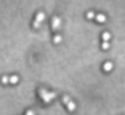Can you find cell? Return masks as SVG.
Wrapping results in <instances>:
<instances>
[{
  "instance_id": "obj_4",
  "label": "cell",
  "mask_w": 125,
  "mask_h": 115,
  "mask_svg": "<svg viewBox=\"0 0 125 115\" xmlns=\"http://www.w3.org/2000/svg\"><path fill=\"white\" fill-rule=\"evenodd\" d=\"M112 69H114V64L111 62V61H106V62L103 64V71L104 72H111Z\"/></svg>"
},
{
  "instance_id": "obj_6",
  "label": "cell",
  "mask_w": 125,
  "mask_h": 115,
  "mask_svg": "<svg viewBox=\"0 0 125 115\" xmlns=\"http://www.w3.org/2000/svg\"><path fill=\"white\" fill-rule=\"evenodd\" d=\"M35 21H39V22L45 21V13H43V11H39V13L35 15Z\"/></svg>"
},
{
  "instance_id": "obj_2",
  "label": "cell",
  "mask_w": 125,
  "mask_h": 115,
  "mask_svg": "<svg viewBox=\"0 0 125 115\" xmlns=\"http://www.w3.org/2000/svg\"><path fill=\"white\" fill-rule=\"evenodd\" d=\"M61 26H62L61 19H59L58 16H53V18H52V29L53 30H59V29H61Z\"/></svg>"
},
{
  "instance_id": "obj_12",
  "label": "cell",
  "mask_w": 125,
  "mask_h": 115,
  "mask_svg": "<svg viewBox=\"0 0 125 115\" xmlns=\"http://www.w3.org/2000/svg\"><path fill=\"white\" fill-rule=\"evenodd\" d=\"M109 46H111L109 42H103V43H101V48H103L104 51H106V50H109Z\"/></svg>"
},
{
  "instance_id": "obj_9",
  "label": "cell",
  "mask_w": 125,
  "mask_h": 115,
  "mask_svg": "<svg viewBox=\"0 0 125 115\" xmlns=\"http://www.w3.org/2000/svg\"><path fill=\"white\" fill-rule=\"evenodd\" d=\"M101 38H103V42H109V40H111V34H109V32H103Z\"/></svg>"
},
{
  "instance_id": "obj_10",
  "label": "cell",
  "mask_w": 125,
  "mask_h": 115,
  "mask_svg": "<svg viewBox=\"0 0 125 115\" xmlns=\"http://www.w3.org/2000/svg\"><path fill=\"white\" fill-rule=\"evenodd\" d=\"M95 16H96V13H95V11H87L85 18H87V19H95Z\"/></svg>"
},
{
  "instance_id": "obj_7",
  "label": "cell",
  "mask_w": 125,
  "mask_h": 115,
  "mask_svg": "<svg viewBox=\"0 0 125 115\" xmlns=\"http://www.w3.org/2000/svg\"><path fill=\"white\" fill-rule=\"evenodd\" d=\"M0 82H2V85H8L10 83V75H2L0 77Z\"/></svg>"
},
{
  "instance_id": "obj_13",
  "label": "cell",
  "mask_w": 125,
  "mask_h": 115,
  "mask_svg": "<svg viewBox=\"0 0 125 115\" xmlns=\"http://www.w3.org/2000/svg\"><path fill=\"white\" fill-rule=\"evenodd\" d=\"M40 24H42V22H39V21H35V19H34L32 27H34V29H39V27H40Z\"/></svg>"
},
{
  "instance_id": "obj_5",
  "label": "cell",
  "mask_w": 125,
  "mask_h": 115,
  "mask_svg": "<svg viewBox=\"0 0 125 115\" xmlns=\"http://www.w3.org/2000/svg\"><path fill=\"white\" fill-rule=\"evenodd\" d=\"M106 15H103V13H98V15L95 16V21L96 22H99V24H103V22H106Z\"/></svg>"
},
{
  "instance_id": "obj_3",
  "label": "cell",
  "mask_w": 125,
  "mask_h": 115,
  "mask_svg": "<svg viewBox=\"0 0 125 115\" xmlns=\"http://www.w3.org/2000/svg\"><path fill=\"white\" fill-rule=\"evenodd\" d=\"M64 106H66V109H67L69 112H74L75 109H77V106H75V102H74L72 99H69V101H67V102H66Z\"/></svg>"
},
{
  "instance_id": "obj_14",
  "label": "cell",
  "mask_w": 125,
  "mask_h": 115,
  "mask_svg": "<svg viewBox=\"0 0 125 115\" xmlns=\"http://www.w3.org/2000/svg\"><path fill=\"white\" fill-rule=\"evenodd\" d=\"M69 99H71L69 96H62V99H61V101H62V104H66V102H67Z\"/></svg>"
},
{
  "instance_id": "obj_11",
  "label": "cell",
  "mask_w": 125,
  "mask_h": 115,
  "mask_svg": "<svg viewBox=\"0 0 125 115\" xmlns=\"http://www.w3.org/2000/svg\"><path fill=\"white\" fill-rule=\"evenodd\" d=\"M53 42H55L56 45H58V43H61V42H62V37H61V35H59V34H56L55 37H53Z\"/></svg>"
},
{
  "instance_id": "obj_15",
  "label": "cell",
  "mask_w": 125,
  "mask_h": 115,
  "mask_svg": "<svg viewBox=\"0 0 125 115\" xmlns=\"http://www.w3.org/2000/svg\"><path fill=\"white\" fill-rule=\"evenodd\" d=\"M24 115H35V114H34V110H27V112H26Z\"/></svg>"
},
{
  "instance_id": "obj_1",
  "label": "cell",
  "mask_w": 125,
  "mask_h": 115,
  "mask_svg": "<svg viewBox=\"0 0 125 115\" xmlns=\"http://www.w3.org/2000/svg\"><path fill=\"white\" fill-rule=\"evenodd\" d=\"M39 96H40V99L43 101L45 104H50V102L56 97V93L48 91V89H45V88H40V89H39Z\"/></svg>"
},
{
  "instance_id": "obj_8",
  "label": "cell",
  "mask_w": 125,
  "mask_h": 115,
  "mask_svg": "<svg viewBox=\"0 0 125 115\" xmlns=\"http://www.w3.org/2000/svg\"><path fill=\"white\" fill-rule=\"evenodd\" d=\"M10 83H11V85L19 83V77H18V75H10Z\"/></svg>"
}]
</instances>
